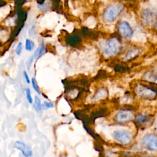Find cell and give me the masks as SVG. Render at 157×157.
<instances>
[{"instance_id":"cell-16","label":"cell","mask_w":157,"mask_h":157,"mask_svg":"<svg viewBox=\"0 0 157 157\" xmlns=\"http://www.w3.org/2000/svg\"><path fill=\"white\" fill-rule=\"evenodd\" d=\"M32 85H33V87L34 89V90L38 93V94H40V92L39 91V89L37 85L36 82V79L34 78H32Z\"/></svg>"},{"instance_id":"cell-18","label":"cell","mask_w":157,"mask_h":157,"mask_svg":"<svg viewBox=\"0 0 157 157\" xmlns=\"http://www.w3.org/2000/svg\"><path fill=\"white\" fill-rule=\"evenodd\" d=\"M45 46H44V43H42L41 44V46L40 47V49H39V56H40L41 55H42L44 52H45Z\"/></svg>"},{"instance_id":"cell-1","label":"cell","mask_w":157,"mask_h":157,"mask_svg":"<svg viewBox=\"0 0 157 157\" xmlns=\"http://www.w3.org/2000/svg\"><path fill=\"white\" fill-rule=\"evenodd\" d=\"M122 9V7L120 4H113L108 6L103 13V18L104 20L109 23L114 21L119 16Z\"/></svg>"},{"instance_id":"cell-5","label":"cell","mask_w":157,"mask_h":157,"mask_svg":"<svg viewBox=\"0 0 157 157\" xmlns=\"http://www.w3.org/2000/svg\"><path fill=\"white\" fill-rule=\"evenodd\" d=\"M134 117V113L129 109H121L115 116V121L117 123L123 124L129 122Z\"/></svg>"},{"instance_id":"cell-15","label":"cell","mask_w":157,"mask_h":157,"mask_svg":"<svg viewBox=\"0 0 157 157\" xmlns=\"http://www.w3.org/2000/svg\"><path fill=\"white\" fill-rule=\"evenodd\" d=\"M22 48H23V45H22V43L21 42H19L16 47V49H15V53L17 55H20L21 54V52L22 51Z\"/></svg>"},{"instance_id":"cell-19","label":"cell","mask_w":157,"mask_h":157,"mask_svg":"<svg viewBox=\"0 0 157 157\" xmlns=\"http://www.w3.org/2000/svg\"><path fill=\"white\" fill-rule=\"evenodd\" d=\"M44 105L47 108H51V107H53V104L52 102H46V101H45L44 102Z\"/></svg>"},{"instance_id":"cell-8","label":"cell","mask_w":157,"mask_h":157,"mask_svg":"<svg viewBox=\"0 0 157 157\" xmlns=\"http://www.w3.org/2000/svg\"><path fill=\"white\" fill-rule=\"evenodd\" d=\"M137 93L145 98H151L155 96L156 93L150 88L144 86L143 85H138L136 88Z\"/></svg>"},{"instance_id":"cell-2","label":"cell","mask_w":157,"mask_h":157,"mask_svg":"<svg viewBox=\"0 0 157 157\" xmlns=\"http://www.w3.org/2000/svg\"><path fill=\"white\" fill-rule=\"evenodd\" d=\"M141 145L143 148L150 151H157V134H145L141 139Z\"/></svg>"},{"instance_id":"cell-17","label":"cell","mask_w":157,"mask_h":157,"mask_svg":"<svg viewBox=\"0 0 157 157\" xmlns=\"http://www.w3.org/2000/svg\"><path fill=\"white\" fill-rule=\"evenodd\" d=\"M34 60V58H33L32 56H31L28 58V61H27V62H26V65H27L28 68H29V67H31V64H32V63H33V62Z\"/></svg>"},{"instance_id":"cell-10","label":"cell","mask_w":157,"mask_h":157,"mask_svg":"<svg viewBox=\"0 0 157 157\" xmlns=\"http://www.w3.org/2000/svg\"><path fill=\"white\" fill-rule=\"evenodd\" d=\"M15 147L16 148L21 151L23 155L25 157H30L32 155L31 150L24 143L20 141H17L15 144Z\"/></svg>"},{"instance_id":"cell-4","label":"cell","mask_w":157,"mask_h":157,"mask_svg":"<svg viewBox=\"0 0 157 157\" xmlns=\"http://www.w3.org/2000/svg\"><path fill=\"white\" fill-rule=\"evenodd\" d=\"M121 48L120 40L115 37H112L107 40L104 48V54L107 56H112L116 55Z\"/></svg>"},{"instance_id":"cell-7","label":"cell","mask_w":157,"mask_h":157,"mask_svg":"<svg viewBox=\"0 0 157 157\" xmlns=\"http://www.w3.org/2000/svg\"><path fill=\"white\" fill-rule=\"evenodd\" d=\"M118 29L120 35L124 38H131L133 36V29L129 23L126 21H121L119 24Z\"/></svg>"},{"instance_id":"cell-14","label":"cell","mask_w":157,"mask_h":157,"mask_svg":"<svg viewBox=\"0 0 157 157\" xmlns=\"http://www.w3.org/2000/svg\"><path fill=\"white\" fill-rule=\"evenodd\" d=\"M25 92H26V98H27V99H28V102L30 104H32L33 103V98H32L31 95V91H30V90L29 88H26L25 90Z\"/></svg>"},{"instance_id":"cell-6","label":"cell","mask_w":157,"mask_h":157,"mask_svg":"<svg viewBox=\"0 0 157 157\" xmlns=\"http://www.w3.org/2000/svg\"><path fill=\"white\" fill-rule=\"evenodd\" d=\"M142 18L147 24H152L157 19V10L153 8H147L142 12Z\"/></svg>"},{"instance_id":"cell-13","label":"cell","mask_w":157,"mask_h":157,"mask_svg":"<svg viewBox=\"0 0 157 157\" xmlns=\"http://www.w3.org/2000/svg\"><path fill=\"white\" fill-rule=\"evenodd\" d=\"M34 106H35L37 110L40 111L42 110V104H41V102H40V100L37 96L35 97Z\"/></svg>"},{"instance_id":"cell-9","label":"cell","mask_w":157,"mask_h":157,"mask_svg":"<svg viewBox=\"0 0 157 157\" xmlns=\"http://www.w3.org/2000/svg\"><path fill=\"white\" fill-rule=\"evenodd\" d=\"M134 120L136 123L138 124L139 126H146L148 125L151 121V118L150 115L139 114L135 117Z\"/></svg>"},{"instance_id":"cell-11","label":"cell","mask_w":157,"mask_h":157,"mask_svg":"<svg viewBox=\"0 0 157 157\" xmlns=\"http://www.w3.org/2000/svg\"><path fill=\"white\" fill-rule=\"evenodd\" d=\"M34 47V43L31 39H26L25 42V49L27 51H32Z\"/></svg>"},{"instance_id":"cell-20","label":"cell","mask_w":157,"mask_h":157,"mask_svg":"<svg viewBox=\"0 0 157 157\" xmlns=\"http://www.w3.org/2000/svg\"><path fill=\"white\" fill-rule=\"evenodd\" d=\"M23 75H24V77H25V78L26 82H27L28 83H30V80H29V76H28L27 72H26L25 71H23Z\"/></svg>"},{"instance_id":"cell-3","label":"cell","mask_w":157,"mask_h":157,"mask_svg":"<svg viewBox=\"0 0 157 157\" xmlns=\"http://www.w3.org/2000/svg\"><path fill=\"white\" fill-rule=\"evenodd\" d=\"M113 138L124 145H129L132 140V133L126 129H117L113 132Z\"/></svg>"},{"instance_id":"cell-12","label":"cell","mask_w":157,"mask_h":157,"mask_svg":"<svg viewBox=\"0 0 157 157\" xmlns=\"http://www.w3.org/2000/svg\"><path fill=\"white\" fill-rule=\"evenodd\" d=\"M138 50H136V49H132L131 50H130L126 55V58L127 59H131L132 58H134L136 55H137L138 53Z\"/></svg>"}]
</instances>
